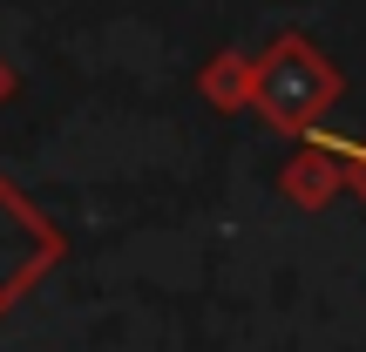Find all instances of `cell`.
<instances>
[{
    "label": "cell",
    "mask_w": 366,
    "mask_h": 352,
    "mask_svg": "<svg viewBox=\"0 0 366 352\" xmlns=\"http://www.w3.org/2000/svg\"><path fill=\"white\" fill-rule=\"evenodd\" d=\"M251 102L272 129L285 136H312L319 116L340 102V68L312 48L305 34H278L258 61V81H251Z\"/></svg>",
    "instance_id": "6da1fadb"
},
{
    "label": "cell",
    "mask_w": 366,
    "mask_h": 352,
    "mask_svg": "<svg viewBox=\"0 0 366 352\" xmlns=\"http://www.w3.org/2000/svg\"><path fill=\"white\" fill-rule=\"evenodd\" d=\"M61 251H68L61 231H54V223L41 217L7 176H0V318H7L14 305L61 264Z\"/></svg>",
    "instance_id": "7a4b0ae2"
},
{
    "label": "cell",
    "mask_w": 366,
    "mask_h": 352,
    "mask_svg": "<svg viewBox=\"0 0 366 352\" xmlns=\"http://www.w3.org/2000/svg\"><path fill=\"white\" fill-rule=\"evenodd\" d=\"M332 156H340V170H346V183L366 196V143H326Z\"/></svg>",
    "instance_id": "3957f363"
},
{
    "label": "cell",
    "mask_w": 366,
    "mask_h": 352,
    "mask_svg": "<svg viewBox=\"0 0 366 352\" xmlns=\"http://www.w3.org/2000/svg\"><path fill=\"white\" fill-rule=\"evenodd\" d=\"M7 89H14V75H7V68H0V102H7Z\"/></svg>",
    "instance_id": "277c9868"
}]
</instances>
